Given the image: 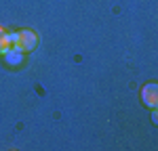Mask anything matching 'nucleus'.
I'll return each mask as SVG.
<instances>
[{"label":"nucleus","mask_w":158,"mask_h":151,"mask_svg":"<svg viewBox=\"0 0 158 151\" xmlns=\"http://www.w3.org/2000/svg\"><path fill=\"white\" fill-rule=\"evenodd\" d=\"M9 40H11V46L21 52H30V50L36 48L38 44V36L36 32L32 29H19V32H9Z\"/></svg>","instance_id":"nucleus-1"},{"label":"nucleus","mask_w":158,"mask_h":151,"mask_svg":"<svg viewBox=\"0 0 158 151\" xmlns=\"http://www.w3.org/2000/svg\"><path fill=\"white\" fill-rule=\"evenodd\" d=\"M141 103L146 107H150V109H154L158 105V86L156 84H146L141 88Z\"/></svg>","instance_id":"nucleus-2"},{"label":"nucleus","mask_w":158,"mask_h":151,"mask_svg":"<svg viewBox=\"0 0 158 151\" xmlns=\"http://www.w3.org/2000/svg\"><path fill=\"white\" fill-rule=\"evenodd\" d=\"M23 55L25 52H21V50H17V48H9L6 52H4V61L9 63V65H21L23 63Z\"/></svg>","instance_id":"nucleus-3"},{"label":"nucleus","mask_w":158,"mask_h":151,"mask_svg":"<svg viewBox=\"0 0 158 151\" xmlns=\"http://www.w3.org/2000/svg\"><path fill=\"white\" fill-rule=\"evenodd\" d=\"M11 48V40H9V32L4 27H0V55H4Z\"/></svg>","instance_id":"nucleus-4"}]
</instances>
